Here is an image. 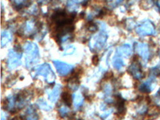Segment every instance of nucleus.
<instances>
[{"label":"nucleus","mask_w":160,"mask_h":120,"mask_svg":"<svg viewBox=\"0 0 160 120\" xmlns=\"http://www.w3.org/2000/svg\"><path fill=\"white\" fill-rule=\"evenodd\" d=\"M135 51L138 53L142 59L147 62L150 58V49L149 47L145 42H137L135 45Z\"/></svg>","instance_id":"obj_8"},{"label":"nucleus","mask_w":160,"mask_h":120,"mask_svg":"<svg viewBox=\"0 0 160 120\" xmlns=\"http://www.w3.org/2000/svg\"><path fill=\"white\" fill-rule=\"evenodd\" d=\"M6 108L8 110H13V108H15V106H16L17 102V96L13 95V96H9L6 98Z\"/></svg>","instance_id":"obj_18"},{"label":"nucleus","mask_w":160,"mask_h":120,"mask_svg":"<svg viewBox=\"0 0 160 120\" xmlns=\"http://www.w3.org/2000/svg\"><path fill=\"white\" fill-rule=\"evenodd\" d=\"M117 54L120 57H129L132 54V47L131 44L125 43L117 48Z\"/></svg>","instance_id":"obj_11"},{"label":"nucleus","mask_w":160,"mask_h":120,"mask_svg":"<svg viewBox=\"0 0 160 120\" xmlns=\"http://www.w3.org/2000/svg\"><path fill=\"white\" fill-rule=\"evenodd\" d=\"M112 65H113V67L115 68V69L118 70V71H119V70H121L122 68H123L124 65H125V63H124L122 57H120L119 55H116L115 57H114V58H113Z\"/></svg>","instance_id":"obj_17"},{"label":"nucleus","mask_w":160,"mask_h":120,"mask_svg":"<svg viewBox=\"0 0 160 120\" xmlns=\"http://www.w3.org/2000/svg\"><path fill=\"white\" fill-rule=\"evenodd\" d=\"M26 120H38L39 116L36 110L33 107H29L26 111Z\"/></svg>","instance_id":"obj_16"},{"label":"nucleus","mask_w":160,"mask_h":120,"mask_svg":"<svg viewBox=\"0 0 160 120\" xmlns=\"http://www.w3.org/2000/svg\"><path fill=\"white\" fill-rule=\"evenodd\" d=\"M98 62H99V58H98V56L97 55H95L92 57V63L95 66L98 65Z\"/></svg>","instance_id":"obj_26"},{"label":"nucleus","mask_w":160,"mask_h":120,"mask_svg":"<svg viewBox=\"0 0 160 120\" xmlns=\"http://www.w3.org/2000/svg\"><path fill=\"white\" fill-rule=\"evenodd\" d=\"M37 23L35 22V20H28L26 21L25 24L22 27V34L24 35H31L32 32H35L36 29Z\"/></svg>","instance_id":"obj_13"},{"label":"nucleus","mask_w":160,"mask_h":120,"mask_svg":"<svg viewBox=\"0 0 160 120\" xmlns=\"http://www.w3.org/2000/svg\"><path fill=\"white\" fill-rule=\"evenodd\" d=\"M1 118H2V120H7V117H6L5 115H4V112H2V116H1Z\"/></svg>","instance_id":"obj_29"},{"label":"nucleus","mask_w":160,"mask_h":120,"mask_svg":"<svg viewBox=\"0 0 160 120\" xmlns=\"http://www.w3.org/2000/svg\"><path fill=\"white\" fill-rule=\"evenodd\" d=\"M62 99L64 102V104L68 107L71 105V102L73 101V98H71V95L70 94L69 91H64L62 94Z\"/></svg>","instance_id":"obj_20"},{"label":"nucleus","mask_w":160,"mask_h":120,"mask_svg":"<svg viewBox=\"0 0 160 120\" xmlns=\"http://www.w3.org/2000/svg\"><path fill=\"white\" fill-rule=\"evenodd\" d=\"M155 75L154 76H151L146 80L145 82L140 84L139 90L142 92H151L153 90V88H155Z\"/></svg>","instance_id":"obj_10"},{"label":"nucleus","mask_w":160,"mask_h":120,"mask_svg":"<svg viewBox=\"0 0 160 120\" xmlns=\"http://www.w3.org/2000/svg\"><path fill=\"white\" fill-rule=\"evenodd\" d=\"M12 39V35H11V31L8 30H4L2 31L1 34V46L2 48H4L5 46L8 45Z\"/></svg>","instance_id":"obj_15"},{"label":"nucleus","mask_w":160,"mask_h":120,"mask_svg":"<svg viewBox=\"0 0 160 120\" xmlns=\"http://www.w3.org/2000/svg\"><path fill=\"white\" fill-rule=\"evenodd\" d=\"M12 120H21V119H20V118H14V119H12Z\"/></svg>","instance_id":"obj_31"},{"label":"nucleus","mask_w":160,"mask_h":120,"mask_svg":"<svg viewBox=\"0 0 160 120\" xmlns=\"http://www.w3.org/2000/svg\"><path fill=\"white\" fill-rule=\"evenodd\" d=\"M61 85L60 84H56L53 87L52 89L48 91V98L51 102H55L57 99H58V96L60 95V92H61Z\"/></svg>","instance_id":"obj_12"},{"label":"nucleus","mask_w":160,"mask_h":120,"mask_svg":"<svg viewBox=\"0 0 160 120\" xmlns=\"http://www.w3.org/2000/svg\"><path fill=\"white\" fill-rule=\"evenodd\" d=\"M156 98L157 99H158V101H160V89L159 91H158V93L156 94Z\"/></svg>","instance_id":"obj_28"},{"label":"nucleus","mask_w":160,"mask_h":120,"mask_svg":"<svg viewBox=\"0 0 160 120\" xmlns=\"http://www.w3.org/2000/svg\"><path fill=\"white\" fill-rule=\"evenodd\" d=\"M53 63L55 65L58 74L60 75H62V76H65V75H68L73 69L72 65H70L67 62H62V61H59V60H55V61L53 62Z\"/></svg>","instance_id":"obj_9"},{"label":"nucleus","mask_w":160,"mask_h":120,"mask_svg":"<svg viewBox=\"0 0 160 120\" xmlns=\"http://www.w3.org/2000/svg\"><path fill=\"white\" fill-rule=\"evenodd\" d=\"M128 71L135 78L139 79V78H142V68H141V65H140L139 62H138V57L135 56V58H134V61H133L132 63L130 65Z\"/></svg>","instance_id":"obj_6"},{"label":"nucleus","mask_w":160,"mask_h":120,"mask_svg":"<svg viewBox=\"0 0 160 120\" xmlns=\"http://www.w3.org/2000/svg\"><path fill=\"white\" fill-rule=\"evenodd\" d=\"M79 86V80L77 78H72L71 77L69 79V88L72 91H76Z\"/></svg>","instance_id":"obj_21"},{"label":"nucleus","mask_w":160,"mask_h":120,"mask_svg":"<svg viewBox=\"0 0 160 120\" xmlns=\"http://www.w3.org/2000/svg\"><path fill=\"white\" fill-rule=\"evenodd\" d=\"M25 62L27 68H31L39 59V50L38 46L32 42L28 41L24 45Z\"/></svg>","instance_id":"obj_1"},{"label":"nucleus","mask_w":160,"mask_h":120,"mask_svg":"<svg viewBox=\"0 0 160 120\" xmlns=\"http://www.w3.org/2000/svg\"><path fill=\"white\" fill-rule=\"evenodd\" d=\"M37 105H38V108H39L41 110H42V111H51V110L52 109V107L50 106L49 104L46 102L45 100L42 99V98H39V99H38V101H37Z\"/></svg>","instance_id":"obj_19"},{"label":"nucleus","mask_w":160,"mask_h":120,"mask_svg":"<svg viewBox=\"0 0 160 120\" xmlns=\"http://www.w3.org/2000/svg\"><path fill=\"white\" fill-rule=\"evenodd\" d=\"M58 110V113H59V115L61 117H65L66 115H68L70 112L69 107L65 105V104H64V105L60 106Z\"/></svg>","instance_id":"obj_22"},{"label":"nucleus","mask_w":160,"mask_h":120,"mask_svg":"<svg viewBox=\"0 0 160 120\" xmlns=\"http://www.w3.org/2000/svg\"><path fill=\"white\" fill-rule=\"evenodd\" d=\"M136 33L140 36H147V35H154L155 33V25L151 20H146L138 26L135 29Z\"/></svg>","instance_id":"obj_5"},{"label":"nucleus","mask_w":160,"mask_h":120,"mask_svg":"<svg viewBox=\"0 0 160 120\" xmlns=\"http://www.w3.org/2000/svg\"><path fill=\"white\" fill-rule=\"evenodd\" d=\"M73 105H74V108L75 109H79L81 107L83 104V100L84 97L82 95V93L80 91H77V92L74 93L73 95Z\"/></svg>","instance_id":"obj_14"},{"label":"nucleus","mask_w":160,"mask_h":120,"mask_svg":"<svg viewBox=\"0 0 160 120\" xmlns=\"http://www.w3.org/2000/svg\"><path fill=\"white\" fill-rule=\"evenodd\" d=\"M31 76L32 78H35V77L41 75L44 77V79L48 83L51 84L55 82V75L51 69V66L48 63H44L42 65H40L39 67L35 68L34 71L31 72Z\"/></svg>","instance_id":"obj_2"},{"label":"nucleus","mask_w":160,"mask_h":120,"mask_svg":"<svg viewBox=\"0 0 160 120\" xmlns=\"http://www.w3.org/2000/svg\"><path fill=\"white\" fill-rule=\"evenodd\" d=\"M75 47H73V46H69L68 48H67L63 51V55H71V54H73V53L75 52Z\"/></svg>","instance_id":"obj_25"},{"label":"nucleus","mask_w":160,"mask_h":120,"mask_svg":"<svg viewBox=\"0 0 160 120\" xmlns=\"http://www.w3.org/2000/svg\"><path fill=\"white\" fill-rule=\"evenodd\" d=\"M31 98V92L28 90L21 91L17 95L16 107L19 109L24 108Z\"/></svg>","instance_id":"obj_7"},{"label":"nucleus","mask_w":160,"mask_h":120,"mask_svg":"<svg viewBox=\"0 0 160 120\" xmlns=\"http://www.w3.org/2000/svg\"><path fill=\"white\" fill-rule=\"evenodd\" d=\"M22 50L21 48L18 49L15 47L14 49H11L9 51L8 55V67L10 70H14L18 66L21 65V58H22Z\"/></svg>","instance_id":"obj_4"},{"label":"nucleus","mask_w":160,"mask_h":120,"mask_svg":"<svg viewBox=\"0 0 160 120\" xmlns=\"http://www.w3.org/2000/svg\"><path fill=\"white\" fill-rule=\"evenodd\" d=\"M108 35L105 31V28L102 29L98 33L93 35L90 39L89 48L92 51H100L107 42Z\"/></svg>","instance_id":"obj_3"},{"label":"nucleus","mask_w":160,"mask_h":120,"mask_svg":"<svg viewBox=\"0 0 160 120\" xmlns=\"http://www.w3.org/2000/svg\"><path fill=\"white\" fill-rule=\"evenodd\" d=\"M31 3V2H27V1L26 2L25 1H14V2H12L13 5L18 8H22V7H24V8L28 7Z\"/></svg>","instance_id":"obj_23"},{"label":"nucleus","mask_w":160,"mask_h":120,"mask_svg":"<svg viewBox=\"0 0 160 120\" xmlns=\"http://www.w3.org/2000/svg\"><path fill=\"white\" fill-rule=\"evenodd\" d=\"M156 4H157V6H158V8H160V1H158V2H156Z\"/></svg>","instance_id":"obj_30"},{"label":"nucleus","mask_w":160,"mask_h":120,"mask_svg":"<svg viewBox=\"0 0 160 120\" xmlns=\"http://www.w3.org/2000/svg\"><path fill=\"white\" fill-rule=\"evenodd\" d=\"M87 28H88V31H89L90 32H95V31L98 30V26H97V24L93 22H88Z\"/></svg>","instance_id":"obj_24"},{"label":"nucleus","mask_w":160,"mask_h":120,"mask_svg":"<svg viewBox=\"0 0 160 120\" xmlns=\"http://www.w3.org/2000/svg\"><path fill=\"white\" fill-rule=\"evenodd\" d=\"M113 78V73L111 71H108L104 75V78L105 79H109V78Z\"/></svg>","instance_id":"obj_27"}]
</instances>
